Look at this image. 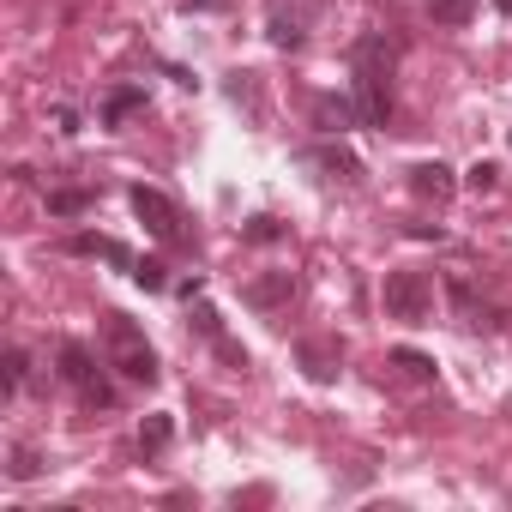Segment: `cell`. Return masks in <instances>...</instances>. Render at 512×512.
<instances>
[{
    "instance_id": "d4e9b609",
    "label": "cell",
    "mask_w": 512,
    "mask_h": 512,
    "mask_svg": "<svg viewBox=\"0 0 512 512\" xmlns=\"http://www.w3.org/2000/svg\"><path fill=\"white\" fill-rule=\"evenodd\" d=\"M410 235H416V241H440L446 229H440V223H410Z\"/></svg>"
},
{
    "instance_id": "8992f818",
    "label": "cell",
    "mask_w": 512,
    "mask_h": 512,
    "mask_svg": "<svg viewBox=\"0 0 512 512\" xmlns=\"http://www.w3.org/2000/svg\"><path fill=\"white\" fill-rule=\"evenodd\" d=\"M356 121H362L356 97H314V127L320 133H350Z\"/></svg>"
},
{
    "instance_id": "d6986e66",
    "label": "cell",
    "mask_w": 512,
    "mask_h": 512,
    "mask_svg": "<svg viewBox=\"0 0 512 512\" xmlns=\"http://www.w3.org/2000/svg\"><path fill=\"white\" fill-rule=\"evenodd\" d=\"M133 284H139L145 296H157V290H169V266H163V260H139V266H133Z\"/></svg>"
},
{
    "instance_id": "6da1fadb",
    "label": "cell",
    "mask_w": 512,
    "mask_h": 512,
    "mask_svg": "<svg viewBox=\"0 0 512 512\" xmlns=\"http://www.w3.org/2000/svg\"><path fill=\"white\" fill-rule=\"evenodd\" d=\"M350 67H356L350 85H356L362 127H386V115H392V49L380 37H362L356 55H350Z\"/></svg>"
},
{
    "instance_id": "8fae6325",
    "label": "cell",
    "mask_w": 512,
    "mask_h": 512,
    "mask_svg": "<svg viewBox=\"0 0 512 512\" xmlns=\"http://www.w3.org/2000/svg\"><path fill=\"white\" fill-rule=\"evenodd\" d=\"M139 109H145V91H139V85L109 91V103H103V127H121V121H133Z\"/></svg>"
},
{
    "instance_id": "5b68a950",
    "label": "cell",
    "mask_w": 512,
    "mask_h": 512,
    "mask_svg": "<svg viewBox=\"0 0 512 512\" xmlns=\"http://www.w3.org/2000/svg\"><path fill=\"white\" fill-rule=\"evenodd\" d=\"M127 199H133L139 223H145L157 241H181V211H175V199H169V193H157V187H145V181H139Z\"/></svg>"
},
{
    "instance_id": "9c48e42d",
    "label": "cell",
    "mask_w": 512,
    "mask_h": 512,
    "mask_svg": "<svg viewBox=\"0 0 512 512\" xmlns=\"http://www.w3.org/2000/svg\"><path fill=\"white\" fill-rule=\"evenodd\" d=\"M446 296H452V308H458V320H464L470 332H476V326H500V320H494V314L476 302V290H470L464 278H446Z\"/></svg>"
},
{
    "instance_id": "4316f807",
    "label": "cell",
    "mask_w": 512,
    "mask_h": 512,
    "mask_svg": "<svg viewBox=\"0 0 512 512\" xmlns=\"http://www.w3.org/2000/svg\"><path fill=\"white\" fill-rule=\"evenodd\" d=\"M494 7H500V13H512V0H494Z\"/></svg>"
},
{
    "instance_id": "e0dca14e",
    "label": "cell",
    "mask_w": 512,
    "mask_h": 512,
    "mask_svg": "<svg viewBox=\"0 0 512 512\" xmlns=\"http://www.w3.org/2000/svg\"><path fill=\"white\" fill-rule=\"evenodd\" d=\"M49 211H55V217H79V211H91V193H85V187H55V193H49Z\"/></svg>"
},
{
    "instance_id": "52a82bcc",
    "label": "cell",
    "mask_w": 512,
    "mask_h": 512,
    "mask_svg": "<svg viewBox=\"0 0 512 512\" xmlns=\"http://www.w3.org/2000/svg\"><path fill=\"white\" fill-rule=\"evenodd\" d=\"M290 296H296V278H290V272H266V278H253V284H247V302H253V308H266V314L284 308Z\"/></svg>"
},
{
    "instance_id": "ba28073f",
    "label": "cell",
    "mask_w": 512,
    "mask_h": 512,
    "mask_svg": "<svg viewBox=\"0 0 512 512\" xmlns=\"http://www.w3.org/2000/svg\"><path fill=\"white\" fill-rule=\"evenodd\" d=\"M452 187H458V181H452L446 163H416V169H410V193H422V199H434V205L452 199Z\"/></svg>"
},
{
    "instance_id": "cb8c5ba5",
    "label": "cell",
    "mask_w": 512,
    "mask_h": 512,
    "mask_svg": "<svg viewBox=\"0 0 512 512\" xmlns=\"http://www.w3.org/2000/svg\"><path fill=\"white\" fill-rule=\"evenodd\" d=\"M37 470H43V458H37L31 446H13V476H19V482H31Z\"/></svg>"
},
{
    "instance_id": "3957f363",
    "label": "cell",
    "mask_w": 512,
    "mask_h": 512,
    "mask_svg": "<svg viewBox=\"0 0 512 512\" xmlns=\"http://www.w3.org/2000/svg\"><path fill=\"white\" fill-rule=\"evenodd\" d=\"M380 302H386V314L404 320V326H428V320H434V284H428V272H410V266L386 272Z\"/></svg>"
},
{
    "instance_id": "44dd1931",
    "label": "cell",
    "mask_w": 512,
    "mask_h": 512,
    "mask_svg": "<svg viewBox=\"0 0 512 512\" xmlns=\"http://www.w3.org/2000/svg\"><path fill=\"white\" fill-rule=\"evenodd\" d=\"M266 37H272L278 49H302V25H296V19H284V13H272V25H266Z\"/></svg>"
},
{
    "instance_id": "ffe728a7",
    "label": "cell",
    "mask_w": 512,
    "mask_h": 512,
    "mask_svg": "<svg viewBox=\"0 0 512 512\" xmlns=\"http://www.w3.org/2000/svg\"><path fill=\"white\" fill-rule=\"evenodd\" d=\"M229 97L247 103V109H260V73H229Z\"/></svg>"
},
{
    "instance_id": "277c9868",
    "label": "cell",
    "mask_w": 512,
    "mask_h": 512,
    "mask_svg": "<svg viewBox=\"0 0 512 512\" xmlns=\"http://www.w3.org/2000/svg\"><path fill=\"white\" fill-rule=\"evenodd\" d=\"M61 380H67V386H73V392H79L85 404H103V410L115 404V386L103 380L97 356H91V350H85L79 338H67V344H61Z\"/></svg>"
},
{
    "instance_id": "7c38bea8",
    "label": "cell",
    "mask_w": 512,
    "mask_h": 512,
    "mask_svg": "<svg viewBox=\"0 0 512 512\" xmlns=\"http://www.w3.org/2000/svg\"><path fill=\"white\" fill-rule=\"evenodd\" d=\"M338 362H344L338 344H302V368H308V380H338Z\"/></svg>"
},
{
    "instance_id": "2e32d148",
    "label": "cell",
    "mask_w": 512,
    "mask_h": 512,
    "mask_svg": "<svg viewBox=\"0 0 512 512\" xmlns=\"http://www.w3.org/2000/svg\"><path fill=\"white\" fill-rule=\"evenodd\" d=\"M187 320H193V332H199L205 344H217V338H229V332H223V314H217L211 302H193V308H187Z\"/></svg>"
},
{
    "instance_id": "603a6c76",
    "label": "cell",
    "mask_w": 512,
    "mask_h": 512,
    "mask_svg": "<svg viewBox=\"0 0 512 512\" xmlns=\"http://www.w3.org/2000/svg\"><path fill=\"white\" fill-rule=\"evenodd\" d=\"M494 175H500L494 163H470V169H464V187H470V193H488V187H494Z\"/></svg>"
},
{
    "instance_id": "484cf974",
    "label": "cell",
    "mask_w": 512,
    "mask_h": 512,
    "mask_svg": "<svg viewBox=\"0 0 512 512\" xmlns=\"http://www.w3.org/2000/svg\"><path fill=\"white\" fill-rule=\"evenodd\" d=\"M187 7H205V13H217V7H229V0H187Z\"/></svg>"
},
{
    "instance_id": "5bb4252c",
    "label": "cell",
    "mask_w": 512,
    "mask_h": 512,
    "mask_svg": "<svg viewBox=\"0 0 512 512\" xmlns=\"http://www.w3.org/2000/svg\"><path fill=\"white\" fill-rule=\"evenodd\" d=\"M392 368H398L404 380H422V386L434 380V356H422V350H410V344H398V350H392Z\"/></svg>"
},
{
    "instance_id": "7a4b0ae2",
    "label": "cell",
    "mask_w": 512,
    "mask_h": 512,
    "mask_svg": "<svg viewBox=\"0 0 512 512\" xmlns=\"http://www.w3.org/2000/svg\"><path fill=\"white\" fill-rule=\"evenodd\" d=\"M103 344H109V362H115L133 386H157V356H151L145 332H139L127 314H103Z\"/></svg>"
},
{
    "instance_id": "7402d4cb",
    "label": "cell",
    "mask_w": 512,
    "mask_h": 512,
    "mask_svg": "<svg viewBox=\"0 0 512 512\" xmlns=\"http://www.w3.org/2000/svg\"><path fill=\"white\" fill-rule=\"evenodd\" d=\"M278 235H284L278 217H266V211H260V217H247V241H278Z\"/></svg>"
},
{
    "instance_id": "ac0fdd59",
    "label": "cell",
    "mask_w": 512,
    "mask_h": 512,
    "mask_svg": "<svg viewBox=\"0 0 512 512\" xmlns=\"http://www.w3.org/2000/svg\"><path fill=\"white\" fill-rule=\"evenodd\" d=\"M25 374H31V356H25V350H7V362H0V392L13 398V392L25 386Z\"/></svg>"
},
{
    "instance_id": "30bf717a",
    "label": "cell",
    "mask_w": 512,
    "mask_h": 512,
    "mask_svg": "<svg viewBox=\"0 0 512 512\" xmlns=\"http://www.w3.org/2000/svg\"><path fill=\"white\" fill-rule=\"evenodd\" d=\"M308 163H320L332 181H356L362 175V157H350L344 145H320V151H308Z\"/></svg>"
},
{
    "instance_id": "9a60e30c",
    "label": "cell",
    "mask_w": 512,
    "mask_h": 512,
    "mask_svg": "<svg viewBox=\"0 0 512 512\" xmlns=\"http://www.w3.org/2000/svg\"><path fill=\"white\" fill-rule=\"evenodd\" d=\"M428 19L434 25H470L476 19V0H428Z\"/></svg>"
},
{
    "instance_id": "4fadbf2b",
    "label": "cell",
    "mask_w": 512,
    "mask_h": 512,
    "mask_svg": "<svg viewBox=\"0 0 512 512\" xmlns=\"http://www.w3.org/2000/svg\"><path fill=\"white\" fill-rule=\"evenodd\" d=\"M169 440H175V416H145V422H139V452H145V458L169 452Z\"/></svg>"
}]
</instances>
